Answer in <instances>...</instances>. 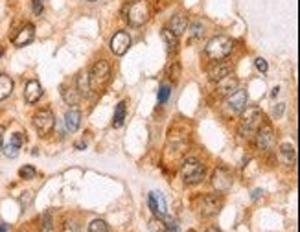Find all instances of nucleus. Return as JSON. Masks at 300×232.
I'll list each match as a JSON object with an SVG mask.
<instances>
[{"instance_id": "6ab92c4d", "label": "nucleus", "mask_w": 300, "mask_h": 232, "mask_svg": "<svg viewBox=\"0 0 300 232\" xmlns=\"http://www.w3.org/2000/svg\"><path fill=\"white\" fill-rule=\"evenodd\" d=\"M280 160L286 166H295L296 162V151L291 144H282L280 146Z\"/></svg>"}, {"instance_id": "7ed1b4c3", "label": "nucleus", "mask_w": 300, "mask_h": 232, "mask_svg": "<svg viewBox=\"0 0 300 232\" xmlns=\"http://www.w3.org/2000/svg\"><path fill=\"white\" fill-rule=\"evenodd\" d=\"M181 175H183L184 184L188 186H194V184H199L204 179V166L203 162L195 157H188L184 159L183 166H181Z\"/></svg>"}, {"instance_id": "4468645a", "label": "nucleus", "mask_w": 300, "mask_h": 232, "mask_svg": "<svg viewBox=\"0 0 300 232\" xmlns=\"http://www.w3.org/2000/svg\"><path fill=\"white\" fill-rule=\"evenodd\" d=\"M43 96V87H41V83L37 79H32V81L26 83V89H24V100L28 103H37Z\"/></svg>"}, {"instance_id": "f8f14e48", "label": "nucleus", "mask_w": 300, "mask_h": 232, "mask_svg": "<svg viewBox=\"0 0 300 232\" xmlns=\"http://www.w3.org/2000/svg\"><path fill=\"white\" fill-rule=\"evenodd\" d=\"M147 205H149L151 212L155 214L157 218H162V216L168 214V205H166L164 195L160 192H149V195H147Z\"/></svg>"}, {"instance_id": "bb28decb", "label": "nucleus", "mask_w": 300, "mask_h": 232, "mask_svg": "<svg viewBox=\"0 0 300 232\" xmlns=\"http://www.w3.org/2000/svg\"><path fill=\"white\" fill-rule=\"evenodd\" d=\"M204 34V28L201 22H194V24H190L188 28V37L190 39H197V37H203Z\"/></svg>"}, {"instance_id": "ea45409f", "label": "nucleus", "mask_w": 300, "mask_h": 232, "mask_svg": "<svg viewBox=\"0 0 300 232\" xmlns=\"http://www.w3.org/2000/svg\"><path fill=\"white\" fill-rule=\"evenodd\" d=\"M83 148H87L85 142H78V144H76V150H83Z\"/></svg>"}, {"instance_id": "c03bdc74", "label": "nucleus", "mask_w": 300, "mask_h": 232, "mask_svg": "<svg viewBox=\"0 0 300 232\" xmlns=\"http://www.w3.org/2000/svg\"><path fill=\"white\" fill-rule=\"evenodd\" d=\"M2 53H4V48H2V46H0V55H2Z\"/></svg>"}, {"instance_id": "0eeeda50", "label": "nucleus", "mask_w": 300, "mask_h": 232, "mask_svg": "<svg viewBox=\"0 0 300 232\" xmlns=\"http://www.w3.org/2000/svg\"><path fill=\"white\" fill-rule=\"evenodd\" d=\"M256 136V148L260 151H271L275 150V144H276V136H275V131L269 124H261L260 129L254 133Z\"/></svg>"}, {"instance_id": "72a5a7b5", "label": "nucleus", "mask_w": 300, "mask_h": 232, "mask_svg": "<svg viewBox=\"0 0 300 232\" xmlns=\"http://www.w3.org/2000/svg\"><path fill=\"white\" fill-rule=\"evenodd\" d=\"M164 223H166V232H179V223L175 221V219L168 218Z\"/></svg>"}, {"instance_id": "473e14b6", "label": "nucleus", "mask_w": 300, "mask_h": 232, "mask_svg": "<svg viewBox=\"0 0 300 232\" xmlns=\"http://www.w3.org/2000/svg\"><path fill=\"white\" fill-rule=\"evenodd\" d=\"M63 232H81V230H79L78 223L70 219V221H65L63 223Z\"/></svg>"}, {"instance_id": "b1692460", "label": "nucleus", "mask_w": 300, "mask_h": 232, "mask_svg": "<svg viewBox=\"0 0 300 232\" xmlns=\"http://www.w3.org/2000/svg\"><path fill=\"white\" fill-rule=\"evenodd\" d=\"M91 91V83H88V72H81L78 76V92L81 96H87Z\"/></svg>"}, {"instance_id": "f03ea898", "label": "nucleus", "mask_w": 300, "mask_h": 232, "mask_svg": "<svg viewBox=\"0 0 300 232\" xmlns=\"http://www.w3.org/2000/svg\"><path fill=\"white\" fill-rule=\"evenodd\" d=\"M234 50L232 39L225 37V35H218V37L210 39L206 46H204V53L208 55L212 61H223L225 57H228Z\"/></svg>"}, {"instance_id": "7c9ffc66", "label": "nucleus", "mask_w": 300, "mask_h": 232, "mask_svg": "<svg viewBox=\"0 0 300 232\" xmlns=\"http://www.w3.org/2000/svg\"><path fill=\"white\" fill-rule=\"evenodd\" d=\"M170 94H171V89H170V85H160V89H159V103H166L168 102V98H170Z\"/></svg>"}, {"instance_id": "20e7f679", "label": "nucleus", "mask_w": 300, "mask_h": 232, "mask_svg": "<svg viewBox=\"0 0 300 232\" xmlns=\"http://www.w3.org/2000/svg\"><path fill=\"white\" fill-rule=\"evenodd\" d=\"M111 79V67L105 59H100L92 65L91 72H88V83H91L92 91H102Z\"/></svg>"}, {"instance_id": "423d86ee", "label": "nucleus", "mask_w": 300, "mask_h": 232, "mask_svg": "<svg viewBox=\"0 0 300 232\" xmlns=\"http://www.w3.org/2000/svg\"><path fill=\"white\" fill-rule=\"evenodd\" d=\"M55 126V116L50 109H41L34 114V127L41 136H46Z\"/></svg>"}, {"instance_id": "aec40b11", "label": "nucleus", "mask_w": 300, "mask_h": 232, "mask_svg": "<svg viewBox=\"0 0 300 232\" xmlns=\"http://www.w3.org/2000/svg\"><path fill=\"white\" fill-rule=\"evenodd\" d=\"M61 96H63L65 103H68V105H78L81 94L78 92V89H72V87L63 85V87H61Z\"/></svg>"}, {"instance_id": "9b49d317", "label": "nucleus", "mask_w": 300, "mask_h": 232, "mask_svg": "<svg viewBox=\"0 0 300 232\" xmlns=\"http://www.w3.org/2000/svg\"><path fill=\"white\" fill-rule=\"evenodd\" d=\"M109 46H111V52L114 55H124L131 46V35L127 32H118V34L112 35Z\"/></svg>"}, {"instance_id": "9d476101", "label": "nucleus", "mask_w": 300, "mask_h": 232, "mask_svg": "<svg viewBox=\"0 0 300 232\" xmlns=\"http://www.w3.org/2000/svg\"><path fill=\"white\" fill-rule=\"evenodd\" d=\"M247 102H249V94L243 89H236L232 94L227 96V107L232 112H242L247 107Z\"/></svg>"}, {"instance_id": "4c0bfd02", "label": "nucleus", "mask_w": 300, "mask_h": 232, "mask_svg": "<svg viewBox=\"0 0 300 232\" xmlns=\"http://www.w3.org/2000/svg\"><path fill=\"white\" fill-rule=\"evenodd\" d=\"M4 131H6V127L0 126V151H2V148H4Z\"/></svg>"}, {"instance_id": "37998d69", "label": "nucleus", "mask_w": 300, "mask_h": 232, "mask_svg": "<svg viewBox=\"0 0 300 232\" xmlns=\"http://www.w3.org/2000/svg\"><path fill=\"white\" fill-rule=\"evenodd\" d=\"M278 91H280V89H278V87L273 89V96H278Z\"/></svg>"}, {"instance_id": "f257e3e1", "label": "nucleus", "mask_w": 300, "mask_h": 232, "mask_svg": "<svg viewBox=\"0 0 300 232\" xmlns=\"http://www.w3.org/2000/svg\"><path fill=\"white\" fill-rule=\"evenodd\" d=\"M242 114V122H239V135L243 138H252L254 133L260 129V126L263 124V114L258 107H245Z\"/></svg>"}, {"instance_id": "39448f33", "label": "nucleus", "mask_w": 300, "mask_h": 232, "mask_svg": "<svg viewBox=\"0 0 300 232\" xmlns=\"http://www.w3.org/2000/svg\"><path fill=\"white\" fill-rule=\"evenodd\" d=\"M151 17L149 2L147 0H135L127 10V22L131 26H142Z\"/></svg>"}, {"instance_id": "4be33fe9", "label": "nucleus", "mask_w": 300, "mask_h": 232, "mask_svg": "<svg viewBox=\"0 0 300 232\" xmlns=\"http://www.w3.org/2000/svg\"><path fill=\"white\" fill-rule=\"evenodd\" d=\"M13 92V79L6 74H0V100H6Z\"/></svg>"}, {"instance_id": "393cba45", "label": "nucleus", "mask_w": 300, "mask_h": 232, "mask_svg": "<svg viewBox=\"0 0 300 232\" xmlns=\"http://www.w3.org/2000/svg\"><path fill=\"white\" fill-rule=\"evenodd\" d=\"M166 76L170 77V79H173V81H179V77H181L179 61H170V63H168V67H166Z\"/></svg>"}, {"instance_id": "a878e982", "label": "nucleus", "mask_w": 300, "mask_h": 232, "mask_svg": "<svg viewBox=\"0 0 300 232\" xmlns=\"http://www.w3.org/2000/svg\"><path fill=\"white\" fill-rule=\"evenodd\" d=\"M88 232H109V225L103 219H94L88 225Z\"/></svg>"}, {"instance_id": "79ce46f5", "label": "nucleus", "mask_w": 300, "mask_h": 232, "mask_svg": "<svg viewBox=\"0 0 300 232\" xmlns=\"http://www.w3.org/2000/svg\"><path fill=\"white\" fill-rule=\"evenodd\" d=\"M204 232H221V230H219V228H216V227H210V228H206Z\"/></svg>"}, {"instance_id": "e433bc0d", "label": "nucleus", "mask_w": 300, "mask_h": 232, "mask_svg": "<svg viewBox=\"0 0 300 232\" xmlns=\"http://www.w3.org/2000/svg\"><path fill=\"white\" fill-rule=\"evenodd\" d=\"M284 103H278V105L275 107V111H273V114H275V118H280L282 116V112H284Z\"/></svg>"}, {"instance_id": "5701e85b", "label": "nucleus", "mask_w": 300, "mask_h": 232, "mask_svg": "<svg viewBox=\"0 0 300 232\" xmlns=\"http://www.w3.org/2000/svg\"><path fill=\"white\" fill-rule=\"evenodd\" d=\"M127 116V103L120 102L116 105V111H114V118H112V127H122L124 126V120Z\"/></svg>"}, {"instance_id": "f3484780", "label": "nucleus", "mask_w": 300, "mask_h": 232, "mask_svg": "<svg viewBox=\"0 0 300 232\" xmlns=\"http://www.w3.org/2000/svg\"><path fill=\"white\" fill-rule=\"evenodd\" d=\"M65 126H67V129L70 133H76L79 129V126H81V112L78 109L67 111V114H65Z\"/></svg>"}, {"instance_id": "f704fd0d", "label": "nucleus", "mask_w": 300, "mask_h": 232, "mask_svg": "<svg viewBox=\"0 0 300 232\" xmlns=\"http://www.w3.org/2000/svg\"><path fill=\"white\" fill-rule=\"evenodd\" d=\"M32 10L35 15H41L44 10V0H32Z\"/></svg>"}, {"instance_id": "c85d7f7f", "label": "nucleus", "mask_w": 300, "mask_h": 232, "mask_svg": "<svg viewBox=\"0 0 300 232\" xmlns=\"http://www.w3.org/2000/svg\"><path fill=\"white\" fill-rule=\"evenodd\" d=\"M41 232H53L52 214H50V212H46L43 216V223H41Z\"/></svg>"}, {"instance_id": "ddd939ff", "label": "nucleus", "mask_w": 300, "mask_h": 232, "mask_svg": "<svg viewBox=\"0 0 300 232\" xmlns=\"http://www.w3.org/2000/svg\"><path fill=\"white\" fill-rule=\"evenodd\" d=\"M35 37V28L34 24H24L22 28L17 32V35L13 37V44L15 46H26V44H29L32 41H34Z\"/></svg>"}, {"instance_id": "a18cd8bd", "label": "nucleus", "mask_w": 300, "mask_h": 232, "mask_svg": "<svg viewBox=\"0 0 300 232\" xmlns=\"http://www.w3.org/2000/svg\"><path fill=\"white\" fill-rule=\"evenodd\" d=\"M92 2H94V0H92Z\"/></svg>"}, {"instance_id": "a19ab883", "label": "nucleus", "mask_w": 300, "mask_h": 232, "mask_svg": "<svg viewBox=\"0 0 300 232\" xmlns=\"http://www.w3.org/2000/svg\"><path fill=\"white\" fill-rule=\"evenodd\" d=\"M8 230H10V227H8L6 223H2V225H0V232H8Z\"/></svg>"}, {"instance_id": "1a4fd4ad", "label": "nucleus", "mask_w": 300, "mask_h": 232, "mask_svg": "<svg viewBox=\"0 0 300 232\" xmlns=\"http://www.w3.org/2000/svg\"><path fill=\"white\" fill-rule=\"evenodd\" d=\"M234 177L227 168H218L212 173V186L218 190L219 193H225L232 188Z\"/></svg>"}, {"instance_id": "412c9836", "label": "nucleus", "mask_w": 300, "mask_h": 232, "mask_svg": "<svg viewBox=\"0 0 300 232\" xmlns=\"http://www.w3.org/2000/svg\"><path fill=\"white\" fill-rule=\"evenodd\" d=\"M160 35H162V41H164L168 52H170V53L175 52V50H177V46H179V37H177L175 34H171L168 28L162 30V32H160Z\"/></svg>"}, {"instance_id": "c9c22d12", "label": "nucleus", "mask_w": 300, "mask_h": 232, "mask_svg": "<svg viewBox=\"0 0 300 232\" xmlns=\"http://www.w3.org/2000/svg\"><path fill=\"white\" fill-rule=\"evenodd\" d=\"M254 65H256V68H258V72H261V74H265L267 72V61L263 57H258L256 61H254Z\"/></svg>"}, {"instance_id": "2eb2a0df", "label": "nucleus", "mask_w": 300, "mask_h": 232, "mask_svg": "<svg viewBox=\"0 0 300 232\" xmlns=\"http://www.w3.org/2000/svg\"><path fill=\"white\" fill-rule=\"evenodd\" d=\"M237 89V77H234V76H225V77H221L218 81V89H216V92H218L219 96H225L227 98L228 94H232L234 91Z\"/></svg>"}, {"instance_id": "c756f323", "label": "nucleus", "mask_w": 300, "mask_h": 232, "mask_svg": "<svg viewBox=\"0 0 300 232\" xmlns=\"http://www.w3.org/2000/svg\"><path fill=\"white\" fill-rule=\"evenodd\" d=\"M19 175H20V179H34L35 175H37V171H35L34 166H22V168L19 169Z\"/></svg>"}, {"instance_id": "6e6552de", "label": "nucleus", "mask_w": 300, "mask_h": 232, "mask_svg": "<svg viewBox=\"0 0 300 232\" xmlns=\"http://www.w3.org/2000/svg\"><path fill=\"white\" fill-rule=\"evenodd\" d=\"M223 197L218 193H208L204 195L203 201H201V207H199V212L203 218H212V216H218L219 210L223 208Z\"/></svg>"}, {"instance_id": "a211bd4d", "label": "nucleus", "mask_w": 300, "mask_h": 232, "mask_svg": "<svg viewBox=\"0 0 300 232\" xmlns=\"http://www.w3.org/2000/svg\"><path fill=\"white\" fill-rule=\"evenodd\" d=\"M228 74H230V67L221 63V61H216V63L208 68V77L212 79V81H219L221 77L228 76Z\"/></svg>"}, {"instance_id": "2f4dec72", "label": "nucleus", "mask_w": 300, "mask_h": 232, "mask_svg": "<svg viewBox=\"0 0 300 232\" xmlns=\"http://www.w3.org/2000/svg\"><path fill=\"white\" fill-rule=\"evenodd\" d=\"M10 144H11V146H15L17 150H20V148H22V144H24V136L20 135V133H15V135L11 136Z\"/></svg>"}, {"instance_id": "dca6fc26", "label": "nucleus", "mask_w": 300, "mask_h": 232, "mask_svg": "<svg viewBox=\"0 0 300 232\" xmlns=\"http://www.w3.org/2000/svg\"><path fill=\"white\" fill-rule=\"evenodd\" d=\"M186 26H188L186 17H184V15H175V17H171L170 19V22H168L166 28L170 30L171 34H175L177 37H179V35H183L184 32H186Z\"/></svg>"}, {"instance_id": "58836bf2", "label": "nucleus", "mask_w": 300, "mask_h": 232, "mask_svg": "<svg viewBox=\"0 0 300 232\" xmlns=\"http://www.w3.org/2000/svg\"><path fill=\"white\" fill-rule=\"evenodd\" d=\"M261 193H263L261 190H254V192H252V199H258V197L261 195Z\"/></svg>"}, {"instance_id": "cd10ccee", "label": "nucleus", "mask_w": 300, "mask_h": 232, "mask_svg": "<svg viewBox=\"0 0 300 232\" xmlns=\"http://www.w3.org/2000/svg\"><path fill=\"white\" fill-rule=\"evenodd\" d=\"M149 230L151 232H166V223L155 216V218L149 221Z\"/></svg>"}]
</instances>
